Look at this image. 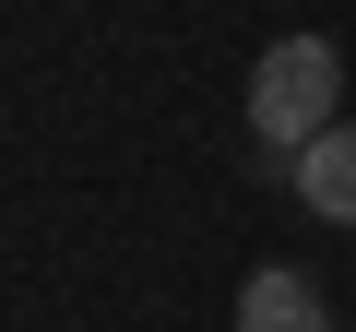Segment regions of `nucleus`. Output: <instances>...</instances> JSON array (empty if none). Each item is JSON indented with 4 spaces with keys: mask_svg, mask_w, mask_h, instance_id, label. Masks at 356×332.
Returning <instances> with one entry per match:
<instances>
[{
    "mask_svg": "<svg viewBox=\"0 0 356 332\" xmlns=\"http://www.w3.org/2000/svg\"><path fill=\"white\" fill-rule=\"evenodd\" d=\"M344 119V48L332 36H273L261 60H250V131L273 142V154H297V142H321Z\"/></svg>",
    "mask_w": 356,
    "mask_h": 332,
    "instance_id": "obj_1",
    "label": "nucleus"
},
{
    "mask_svg": "<svg viewBox=\"0 0 356 332\" xmlns=\"http://www.w3.org/2000/svg\"><path fill=\"white\" fill-rule=\"evenodd\" d=\"M238 332H332V297L309 273H250L238 285Z\"/></svg>",
    "mask_w": 356,
    "mask_h": 332,
    "instance_id": "obj_3",
    "label": "nucleus"
},
{
    "mask_svg": "<svg viewBox=\"0 0 356 332\" xmlns=\"http://www.w3.org/2000/svg\"><path fill=\"white\" fill-rule=\"evenodd\" d=\"M297 202L321 226H356V119H332L321 142H297Z\"/></svg>",
    "mask_w": 356,
    "mask_h": 332,
    "instance_id": "obj_2",
    "label": "nucleus"
}]
</instances>
